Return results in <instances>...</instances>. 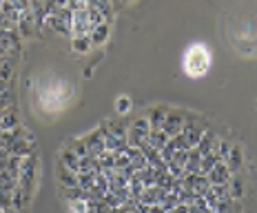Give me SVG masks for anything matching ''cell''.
<instances>
[{"mask_svg": "<svg viewBox=\"0 0 257 213\" xmlns=\"http://www.w3.org/2000/svg\"><path fill=\"white\" fill-rule=\"evenodd\" d=\"M204 133H206V131H204V127L197 125L195 118L191 116V122H186L180 136H182V140H184L186 149H193V147H197V142L202 140V136H204Z\"/></svg>", "mask_w": 257, "mask_h": 213, "instance_id": "cell-4", "label": "cell"}, {"mask_svg": "<svg viewBox=\"0 0 257 213\" xmlns=\"http://www.w3.org/2000/svg\"><path fill=\"white\" fill-rule=\"evenodd\" d=\"M84 147H87V151H89V156L91 158H98V156H102V153L106 151V145H104V136H102V131H93V133H89L87 138H84Z\"/></svg>", "mask_w": 257, "mask_h": 213, "instance_id": "cell-6", "label": "cell"}, {"mask_svg": "<svg viewBox=\"0 0 257 213\" xmlns=\"http://www.w3.org/2000/svg\"><path fill=\"white\" fill-rule=\"evenodd\" d=\"M167 116H169V109H167V106H155L151 114L147 116V120H149V125H151V129H162V125H164V120H167Z\"/></svg>", "mask_w": 257, "mask_h": 213, "instance_id": "cell-9", "label": "cell"}, {"mask_svg": "<svg viewBox=\"0 0 257 213\" xmlns=\"http://www.w3.org/2000/svg\"><path fill=\"white\" fill-rule=\"evenodd\" d=\"M12 204H14V193H12V191L0 189V209L9 211V209H12Z\"/></svg>", "mask_w": 257, "mask_h": 213, "instance_id": "cell-17", "label": "cell"}, {"mask_svg": "<svg viewBox=\"0 0 257 213\" xmlns=\"http://www.w3.org/2000/svg\"><path fill=\"white\" fill-rule=\"evenodd\" d=\"M49 25L58 31V34L69 36L73 31V12L69 7H58L56 14L49 16Z\"/></svg>", "mask_w": 257, "mask_h": 213, "instance_id": "cell-3", "label": "cell"}, {"mask_svg": "<svg viewBox=\"0 0 257 213\" xmlns=\"http://www.w3.org/2000/svg\"><path fill=\"white\" fill-rule=\"evenodd\" d=\"M128 109H131V100H128L126 95H122V98H117V114H126Z\"/></svg>", "mask_w": 257, "mask_h": 213, "instance_id": "cell-21", "label": "cell"}, {"mask_svg": "<svg viewBox=\"0 0 257 213\" xmlns=\"http://www.w3.org/2000/svg\"><path fill=\"white\" fill-rule=\"evenodd\" d=\"M228 189H231V198H242L244 195V182H242V178H231V182H228Z\"/></svg>", "mask_w": 257, "mask_h": 213, "instance_id": "cell-15", "label": "cell"}, {"mask_svg": "<svg viewBox=\"0 0 257 213\" xmlns=\"http://www.w3.org/2000/svg\"><path fill=\"white\" fill-rule=\"evenodd\" d=\"M69 149H71V151L76 153L78 158H84V156H89V151H87V147H84V142H82V140H78L76 145H71Z\"/></svg>", "mask_w": 257, "mask_h": 213, "instance_id": "cell-20", "label": "cell"}, {"mask_svg": "<svg viewBox=\"0 0 257 213\" xmlns=\"http://www.w3.org/2000/svg\"><path fill=\"white\" fill-rule=\"evenodd\" d=\"M182 67H184L186 76H191V78L204 76L208 71V67H211V51L206 49V45H202V42L191 45L186 49L184 58H182Z\"/></svg>", "mask_w": 257, "mask_h": 213, "instance_id": "cell-1", "label": "cell"}, {"mask_svg": "<svg viewBox=\"0 0 257 213\" xmlns=\"http://www.w3.org/2000/svg\"><path fill=\"white\" fill-rule=\"evenodd\" d=\"M60 182L64 189H71V186H78V173L71 171V169L62 167L60 164Z\"/></svg>", "mask_w": 257, "mask_h": 213, "instance_id": "cell-13", "label": "cell"}, {"mask_svg": "<svg viewBox=\"0 0 257 213\" xmlns=\"http://www.w3.org/2000/svg\"><path fill=\"white\" fill-rule=\"evenodd\" d=\"M91 47H93V45H91V38H89V36H82V38H76V40H73V49L80 51V53L89 51Z\"/></svg>", "mask_w": 257, "mask_h": 213, "instance_id": "cell-18", "label": "cell"}, {"mask_svg": "<svg viewBox=\"0 0 257 213\" xmlns=\"http://www.w3.org/2000/svg\"><path fill=\"white\" fill-rule=\"evenodd\" d=\"M224 162H226V167L231 169V173H237L239 169H242V164H244V158H242V149H239L237 145H233L231 153H228V158L224 160Z\"/></svg>", "mask_w": 257, "mask_h": 213, "instance_id": "cell-10", "label": "cell"}, {"mask_svg": "<svg viewBox=\"0 0 257 213\" xmlns=\"http://www.w3.org/2000/svg\"><path fill=\"white\" fill-rule=\"evenodd\" d=\"M149 136H151V125H149L147 118L136 120V125H131V129H126L128 147H138V149L149 147Z\"/></svg>", "mask_w": 257, "mask_h": 213, "instance_id": "cell-2", "label": "cell"}, {"mask_svg": "<svg viewBox=\"0 0 257 213\" xmlns=\"http://www.w3.org/2000/svg\"><path fill=\"white\" fill-rule=\"evenodd\" d=\"M20 122H18V114H16V109H9L7 114H3V118H0V129L3 131H14L18 129Z\"/></svg>", "mask_w": 257, "mask_h": 213, "instance_id": "cell-11", "label": "cell"}, {"mask_svg": "<svg viewBox=\"0 0 257 213\" xmlns=\"http://www.w3.org/2000/svg\"><path fill=\"white\" fill-rule=\"evenodd\" d=\"M0 213H9V211H5V209H0Z\"/></svg>", "mask_w": 257, "mask_h": 213, "instance_id": "cell-22", "label": "cell"}, {"mask_svg": "<svg viewBox=\"0 0 257 213\" xmlns=\"http://www.w3.org/2000/svg\"><path fill=\"white\" fill-rule=\"evenodd\" d=\"M231 178H233V173H231V169L226 167V162H217L215 167L206 173V180L211 184H228Z\"/></svg>", "mask_w": 257, "mask_h": 213, "instance_id": "cell-7", "label": "cell"}, {"mask_svg": "<svg viewBox=\"0 0 257 213\" xmlns=\"http://www.w3.org/2000/svg\"><path fill=\"white\" fill-rule=\"evenodd\" d=\"M169 140H171V138H169L162 129H151V136H149V145H151L153 149H158V151H160V149H164V147L169 145Z\"/></svg>", "mask_w": 257, "mask_h": 213, "instance_id": "cell-12", "label": "cell"}, {"mask_svg": "<svg viewBox=\"0 0 257 213\" xmlns=\"http://www.w3.org/2000/svg\"><path fill=\"white\" fill-rule=\"evenodd\" d=\"M12 73H14L12 62H9V60H0V80H5V82H7V80L12 78Z\"/></svg>", "mask_w": 257, "mask_h": 213, "instance_id": "cell-19", "label": "cell"}, {"mask_svg": "<svg viewBox=\"0 0 257 213\" xmlns=\"http://www.w3.org/2000/svg\"><path fill=\"white\" fill-rule=\"evenodd\" d=\"M0 47L7 53H18L20 51V38L14 31H0Z\"/></svg>", "mask_w": 257, "mask_h": 213, "instance_id": "cell-8", "label": "cell"}, {"mask_svg": "<svg viewBox=\"0 0 257 213\" xmlns=\"http://www.w3.org/2000/svg\"><path fill=\"white\" fill-rule=\"evenodd\" d=\"M106 31H109V27H106V23L104 25H100V27H95L93 31H91V45H98V42H104V38H106Z\"/></svg>", "mask_w": 257, "mask_h": 213, "instance_id": "cell-16", "label": "cell"}, {"mask_svg": "<svg viewBox=\"0 0 257 213\" xmlns=\"http://www.w3.org/2000/svg\"><path fill=\"white\" fill-rule=\"evenodd\" d=\"M184 125L186 122H184V114H182V111H169L167 120H164V125H162V131L167 133L169 138H175L182 133Z\"/></svg>", "mask_w": 257, "mask_h": 213, "instance_id": "cell-5", "label": "cell"}, {"mask_svg": "<svg viewBox=\"0 0 257 213\" xmlns=\"http://www.w3.org/2000/svg\"><path fill=\"white\" fill-rule=\"evenodd\" d=\"M62 167H67V169H71V171H80V158L76 156V153L71 151V149H64V153H62Z\"/></svg>", "mask_w": 257, "mask_h": 213, "instance_id": "cell-14", "label": "cell"}]
</instances>
